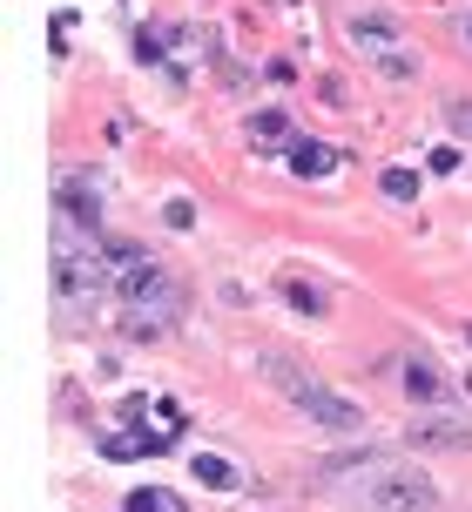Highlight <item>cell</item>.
Returning a JSON list of instances; mask_svg holds the SVG:
<instances>
[{"label": "cell", "mask_w": 472, "mask_h": 512, "mask_svg": "<svg viewBox=\"0 0 472 512\" xmlns=\"http://www.w3.org/2000/svg\"><path fill=\"white\" fill-rule=\"evenodd\" d=\"M263 371H270V384H277V391H284V398L304 411L311 425H324V432H365V405H351L344 391H331V384H311L297 364H284V358H270Z\"/></svg>", "instance_id": "6da1fadb"}, {"label": "cell", "mask_w": 472, "mask_h": 512, "mask_svg": "<svg viewBox=\"0 0 472 512\" xmlns=\"http://www.w3.org/2000/svg\"><path fill=\"white\" fill-rule=\"evenodd\" d=\"M365 506L371 512H432L439 506V486L419 465H385L378 479H365Z\"/></svg>", "instance_id": "7a4b0ae2"}, {"label": "cell", "mask_w": 472, "mask_h": 512, "mask_svg": "<svg viewBox=\"0 0 472 512\" xmlns=\"http://www.w3.org/2000/svg\"><path fill=\"white\" fill-rule=\"evenodd\" d=\"M54 283H61V297H115V290H122V277H108V263L95 250L88 256L61 250L54 256Z\"/></svg>", "instance_id": "3957f363"}, {"label": "cell", "mask_w": 472, "mask_h": 512, "mask_svg": "<svg viewBox=\"0 0 472 512\" xmlns=\"http://www.w3.org/2000/svg\"><path fill=\"white\" fill-rule=\"evenodd\" d=\"M54 209H61L75 230L102 236V196H95V182H88V176H68V182H61V189H54Z\"/></svg>", "instance_id": "277c9868"}, {"label": "cell", "mask_w": 472, "mask_h": 512, "mask_svg": "<svg viewBox=\"0 0 472 512\" xmlns=\"http://www.w3.org/2000/svg\"><path fill=\"white\" fill-rule=\"evenodd\" d=\"M169 445H176V432H162V425H129V432L102 438V459H162Z\"/></svg>", "instance_id": "5b68a950"}, {"label": "cell", "mask_w": 472, "mask_h": 512, "mask_svg": "<svg viewBox=\"0 0 472 512\" xmlns=\"http://www.w3.org/2000/svg\"><path fill=\"white\" fill-rule=\"evenodd\" d=\"M129 310L142 304H176V283L162 277V263H135V270H122V290H115Z\"/></svg>", "instance_id": "8992f818"}, {"label": "cell", "mask_w": 472, "mask_h": 512, "mask_svg": "<svg viewBox=\"0 0 472 512\" xmlns=\"http://www.w3.org/2000/svg\"><path fill=\"white\" fill-rule=\"evenodd\" d=\"M405 398H412V405H425V411H439L452 398L446 371H439L432 358H405Z\"/></svg>", "instance_id": "52a82bcc"}, {"label": "cell", "mask_w": 472, "mask_h": 512, "mask_svg": "<svg viewBox=\"0 0 472 512\" xmlns=\"http://www.w3.org/2000/svg\"><path fill=\"white\" fill-rule=\"evenodd\" d=\"M405 438H412L419 452H466V445H472V425H452V418H419Z\"/></svg>", "instance_id": "ba28073f"}, {"label": "cell", "mask_w": 472, "mask_h": 512, "mask_svg": "<svg viewBox=\"0 0 472 512\" xmlns=\"http://www.w3.org/2000/svg\"><path fill=\"white\" fill-rule=\"evenodd\" d=\"M290 169H297L304 182H317V176L338 169V149H331V142H290Z\"/></svg>", "instance_id": "9c48e42d"}, {"label": "cell", "mask_w": 472, "mask_h": 512, "mask_svg": "<svg viewBox=\"0 0 472 512\" xmlns=\"http://www.w3.org/2000/svg\"><path fill=\"white\" fill-rule=\"evenodd\" d=\"M243 135H250V149H284V142H290V115H284V108H263V115L243 122Z\"/></svg>", "instance_id": "30bf717a"}, {"label": "cell", "mask_w": 472, "mask_h": 512, "mask_svg": "<svg viewBox=\"0 0 472 512\" xmlns=\"http://www.w3.org/2000/svg\"><path fill=\"white\" fill-rule=\"evenodd\" d=\"M392 34H398L392 14H351V41H358V48H385Z\"/></svg>", "instance_id": "8fae6325"}, {"label": "cell", "mask_w": 472, "mask_h": 512, "mask_svg": "<svg viewBox=\"0 0 472 512\" xmlns=\"http://www.w3.org/2000/svg\"><path fill=\"white\" fill-rule=\"evenodd\" d=\"M88 250L102 256V263H122V270H135V263H149V250H142V243H129V236H95Z\"/></svg>", "instance_id": "7c38bea8"}, {"label": "cell", "mask_w": 472, "mask_h": 512, "mask_svg": "<svg viewBox=\"0 0 472 512\" xmlns=\"http://www.w3.org/2000/svg\"><path fill=\"white\" fill-rule=\"evenodd\" d=\"M284 297H290L297 317H324V310H331V297H324L317 283H304V277H284Z\"/></svg>", "instance_id": "4fadbf2b"}, {"label": "cell", "mask_w": 472, "mask_h": 512, "mask_svg": "<svg viewBox=\"0 0 472 512\" xmlns=\"http://www.w3.org/2000/svg\"><path fill=\"white\" fill-rule=\"evenodd\" d=\"M189 472H196V479H203L210 492H236V465H230V459H216V452L189 459Z\"/></svg>", "instance_id": "5bb4252c"}, {"label": "cell", "mask_w": 472, "mask_h": 512, "mask_svg": "<svg viewBox=\"0 0 472 512\" xmlns=\"http://www.w3.org/2000/svg\"><path fill=\"white\" fill-rule=\"evenodd\" d=\"M122 512H183V499L169 486H142V492H129V506Z\"/></svg>", "instance_id": "9a60e30c"}, {"label": "cell", "mask_w": 472, "mask_h": 512, "mask_svg": "<svg viewBox=\"0 0 472 512\" xmlns=\"http://www.w3.org/2000/svg\"><path fill=\"white\" fill-rule=\"evenodd\" d=\"M378 189H385L392 203H412V196H419V176H412V169H385V176H378Z\"/></svg>", "instance_id": "2e32d148"}, {"label": "cell", "mask_w": 472, "mask_h": 512, "mask_svg": "<svg viewBox=\"0 0 472 512\" xmlns=\"http://www.w3.org/2000/svg\"><path fill=\"white\" fill-rule=\"evenodd\" d=\"M446 128L452 135H472V95H452L446 102Z\"/></svg>", "instance_id": "e0dca14e"}, {"label": "cell", "mask_w": 472, "mask_h": 512, "mask_svg": "<svg viewBox=\"0 0 472 512\" xmlns=\"http://www.w3.org/2000/svg\"><path fill=\"white\" fill-rule=\"evenodd\" d=\"M378 75L385 81H412V61H405V54H378Z\"/></svg>", "instance_id": "ac0fdd59"}, {"label": "cell", "mask_w": 472, "mask_h": 512, "mask_svg": "<svg viewBox=\"0 0 472 512\" xmlns=\"http://www.w3.org/2000/svg\"><path fill=\"white\" fill-rule=\"evenodd\" d=\"M162 223H169V230H189V223H196V209H189V203H169V209H162Z\"/></svg>", "instance_id": "d6986e66"}, {"label": "cell", "mask_w": 472, "mask_h": 512, "mask_svg": "<svg viewBox=\"0 0 472 512\" xmlns=\"http://www.w3.org/2000/svg\"><path fill=\"white\" fill-rule=\"evenodd\" d=\"M466 48H472V14H466Z\"/></svg>", "instance_id": "ffe728a7"}, {"label": "cell", "mask_w": 472, "mask_h": 512, "mask_svg": "<svg viewBox=\"0 0 472 512\" xmlns=\"http://www.w3.org/2000/svg\"><path fill=\"white\" fill-rule=\"evenodd\" d=\"M466 337H472V331H466Z\"/></svg>", "instance_id": "44dd1931"}]
</instances>
